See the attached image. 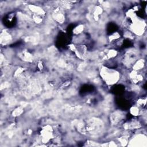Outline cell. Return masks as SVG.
Listing matches in <instances>:
<instances>
[{"instance_id":"6da1fadb","label":"cell","mask_w":147,"mask_h":147,"mask_svg":"<svg viewBox=\"0 0 147 147\" xmlns=\"http://www.w3.org/2000/svg\"><path fill=\"white\" fill-rule=\"evenodd\" d=\"M100 74L103 80L109 85L116 83L120 79L119 74L117 71L105 67L101 68Z\"/></svg>"},{"instance_id":"7a4b0ae2","label":"cell","mask_w":147,"mask_h":147,"mask_svg":"<svg viewBox=\"0 0 147 147\" xmlns=\"http://www.w3.org/2000/svg\"><path fill=\"white\" fill-rule=\"evenodd\" d=\"M115 35H117V37H115V38H114H114L113 37V38H112V40H113V39H114V38H115V39H117V38H119V36L118 33H115ZM111 36V37H114V36H115V34H112Z\"/></svg>"}]
</instances>
